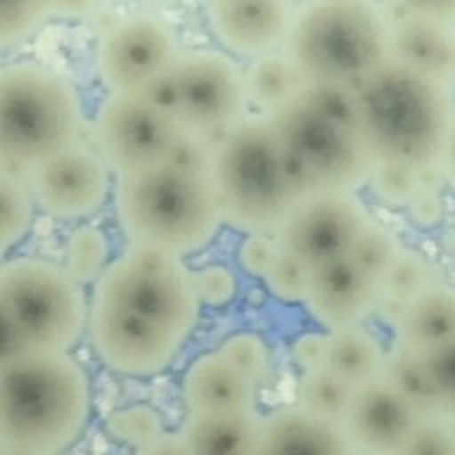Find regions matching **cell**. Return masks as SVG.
I'll use <instances>...</instances> for the list:
<instances>
[{
	"mask_svg": "<svg viewBox=\"0 0 455 455\" xmlns=\"http://www.w3.org/2000/svg\"><path fill=\"white\" fill-rule=\"evenodd\" d=\"M249 109L255 116L274 119L306 93V84L283 51L271 52L243 67Z\"/></svg>",
	"mask_w": 455,
	"mask_h": 455,
	"instance_id": "cell-23",
	"label": "cell"
},
{
	"mask_svg": "<svg viewBox=\"0 0 455 455\" xmlns=\"http://www.w3.org/2000/svg\"><path fill=\"white\" fill-rule=\"evenodd\" d=\"M357 132L373 162L435 169L455 116V92L389 62L355 89Z\"/></svg>",
	"mask_w": 455,
	"mask_h": 455,
	"instance_id": "cell-5",
	"label": "cell"
},
{
	"mask_svg": "<svg viewBox=\"0 0 455 455\" xmlns=\"http://www.w3.org/2000/svg\"><path fill=\"white\" fill-rule=\"evenodd\" d=\"M380 7L389 26V62L455 89V26L414 14L408 3Z\"/></svg>",
	"mask_w": 455,
	"mask_h": 455,
	"instance_id": "cell-17",
	"label": "cell"
},
{
	"mask_svg": "<svg viewBox=\"0 0 455 455\" xmlns=\"http://www.w3.org/2000/svg\"><path fill=\"white\" fill-rule=\"evenodd\" d=\"M380 283L364 274L351 258H339L312 269L306 310L326 332L364 326L380 307Z\"/></svg>",
	"mask_w": 455,
	"mask_h": 455,
	"instance_id": "cell-18",
	"label": "cell"
},
{
	"mask_svg": "<svg viewBox=\"0 0 455 455\" xmlns=\"http://www.w3.org/2000/svg\"><path fill=\"white\" fill-rule=\"evenodd\" d=\"M283 52L306 89H357L389 64L383 7L364 0H315L296 7Z\"/></svg>",
	"mask_w": 455,
	"mask_h": 455,
	"instance_id": "cell-6",
	"label": "cell"
},
{
	"mask_svg": "<svg viewBox=\"0 0 455 455\" xmlns=\"http://www.w3.org/2000/svg\"><path fill=\"white\" fill-rule=\"evenodd\" d=\"M323 116L337 121V124L353 125L357 128V100L355 89L339 87H312L303 93Z\"/></svg>",
	"mask_w": 455,
	"mask_h": 455,
	"instance_id": "cell-39",
	"label": "cell"
},
{
	"mask_svg": "<svg viewBox=\"0 0 455 455\" xmlns=\"http://www.w3.org/2000/svg\"><path fill=\"white\" fill-rule=\"evenodd\" d=\"M105 430L114 442L132 451L144 449L169 433L164 414L150 403H130L112 410L105 419Z\"/></svg>",
	"mask_w": 455,
	"mask_h": 455,
	"instance_id": "cell-29",
	"label": "cell"
},
{
	"mask_svg": "<svg viewBox=\"0 0 455 455\" xmlns=\"http://www.w3.org/2000/svg\"><path fill=\"white\" fill-rule=\"evenodd\" d=\"M442 182V180H437ZM430 185L428 189H426L424 194L419 196V201L414 203L412 207H410V214L414 217V221L417 223H424V226H433V223H437L442 219V212H444V205H442V198H440V185Z\"/></svg>",
	"mask_w": 455,
	"mask_h": 455,
	"instance_id": "cell-43",
	"label": "cell"
},
{
	"mask_svg": "<svg viewBox=\"0 0 455 455\" xmlns=\"http://www.w3.org/2000/svg\"><path fill=\"white\" fill-rule=\"evenodd\" d=\"M51 19L48 3H0V52L30 42Z\"/></svg>",
	"mask_w": 455,
	"mask_h": 455,
	"instance_id": "cell-35",
	"label": "cell"
},
{
	"mask_svg": "<svg viewBox=\"0 0 455 455\" xmlns=\"http://www.w3.org/2000/svg\"><path fill=\"white\" fill-rule=\"evenodd\" d=\"M212 148H214V141L180 130V135H178L176 144H173V148H171V156L166 162L178 166V169L182 171H189V173L210 176Z\"/></svg>",
	"mask_w": 455,
	"mask_h": 455,
	"instance_id": "cell-40",
	"label": "cell"
},
{
	"mask_svg": "<svg viewBox=\"0 0 455 455\" xmlns=\"http://www.w3.org/2000/svg\"><path fill=\"white\" fill-rule=\"evenodd\" d=\"M312 269L296 259L284 249H278L274 262L264 274V287L274 299L290 306H303L306 303L307 290H310Z\"/></svg>",
	"mask_w": 455,
	"mask_h": 455,
	"instance_id": "cell-36",
	"label": "cell"
},
{
	"mask_svg": "<svg viewBox=\"0 0 455 455\" xmlns=\"http://www.w3.org/2000/svg\"><path fill=\"white\" fill-rule=\"evenodd\" d=\"M296 7L287 0H212L205 21L219 51L253 62L284 48Z\"/></svg>",
	"mask_w": 455,
	"mask_h": 455,
	"instance_id": "cell-15",
	"label": "cell"
},
{
	"mask_svg": "<svg viewBox=\"0 0 455 455\" xmlns=\"http://www.w3.org/2000/svg\"><path fill=\"white\" fill-rule=\"evenodd\" d=\"M0 303L26 348L71 353L87 335V291L51 259L26 255L0 264Z\"/></svg>",
	"mask_w": 455,
	"mask_h": 455,
	"instance_id": "cell-8",
	"label": "cell"
},
{
	"mask_svg": "<svg viewBox=\"0 0 455 455\" xmlns=\"http://www.w3.org/2000/svg\"><path fill=\"white\" fill-rule=\"evenodd\" d=\"M217 353L239 376H243L253 387H262L271 376L269 344L251 331H239L219 341Z\"/></svg>",
	"mask_w": 455,
	"mask_h": 455,
	"instance_id": "cell-31",
	"label": "cell"
},
{
	"mask_svg": "<svg viewBox=\"0 0 455 455\" xmlns=\"http://www.w3.org/2000/svg\"><path fill=\"white\" fill-rule=\"evenodd\" d=\"M35 207L62 223H87L108 205L114 176L92 144L78 141L60 150L26 176Z\"/></svg>",
	"mask_w": 455,
	"mask_h": 455,
	"instance_id": "cell-13",
	"label": "cell"
},
{
	"mask_svg": "<svg viewBox=\"0 0 455 455\" xmlns=\"http://www.w3.org/2000/svg\"><path fill=\"white\" fill-rule=\"evenodd\" d=\"M5 253H7V249H5V246H3V243H0V264L5 262Z\"/></svg>",
	"mask_w": 455,
	"mask_h": 455,
	"instance_id": "cell-47",
	"label": "cell"
},
{
	"mask_svg": "<svg viewBox=\"0 0 455 455\" xmlns=\"http://www.w3.org/2000/svg\"><path fill=\"white\" fill-rule=\"evenodd\" d=\"M84 100L67 73L35 60L0 67V169L26 178L84 141Z\"/></svg>",
	"mask_w": 455,
	"mask_h": 455,
	"instance_id": "cell-7",
	"label": "cell"
},
{
	"mask_svg": "<svg viewBox=\"0 0 455 455\" xmlns=\"http://www.w3.org/2000/svg\"><path fill=\"white\" fill-rule=\"evenodd\" d=\"M440 274L435 267L433 259L426 253L417 249H405L396 255L387 274L380 280V291H383V300L378 312L389 310V323H392L394 315L403 303L410 299L419 296L435 283H440Z\"/></svg>",
	"mask_w": 455,
	"mask_h": 455,
	"instance_id": "cell-26",
	"label": "cell"
},
{
	"mask_svg": "<svg viewBox=\"0 0 455 455\" xmlns=\"http://www.w3.org/2000/svg\"><path fill=\"white\" fill-rule=\"evenodd\" d=\"M421 417L426 414L417 405L376 378L353 387L339 424L357 455H398Z\"/></svg>",
	"mask_w": 455,
	"mask_h": 455,
	"instance_id": "cell-16",
	"label": "cell"
},
{
	"mask_svg": "<svg viewBox=\"0 0 455 455\" xmlns=\"http://www.w3.org/2000/svg\"><path fill=\"white\" fill-rule=\"evenodd\" d=\"M92 405L89 373L71 353L26 348L0 367V455H64Z\"/></svg>",
	"mask_w": 455,
	"mask_h": 455,
	"instance_id": "cell-2",
	"label": "cell"
},
{
	"mask_svg": "<svg viewBox=\"0 0 455 455\" xmlns=\"http://www.w3.org/2000/svg\"><path fill=\"white\" fill-rule=\"evenodd\" d=\"M62 267L80 287H93L114 259L112 242L103 228L78 223L64 242Z\"/></svg>",
	"mask_w": 455,
	"mask_h": 455,
	"instance_id": "cell-27",
	"label": "cell"
},
{
	"mask_svg": "<svg viewBox=\"0 0 455 455\" xmlns=\"http://www.w3.org/2000/svg\"><path fill=\"white\" fill-rule=\"evenodd\" d=\"M371 221L367 205L357 194L312 192L296 203L275 233L278 246L307 269L348 258L357 235Z\"/></svg>",
	"mask_w": 455,
	"mask_h": 455,
	"instance_id": "cell-14",
	"label": "cell"
},
{
	"mask_svg": "<svg viewBox=\"0 0 455 455\" xmlns=\"http://www.w3.org/2000/svg\"><path fill=\"white\" fill-rule=\"evenodd\" d=\"M201 312L185 259L125 246L92 287L89 344L109 371L153 378L176 363Z\"/></svg>",
	"mask_w": 455,
	"mask_h": 455,
	"instance_id": "cell-1",
	"label": "cell"
},
{
	"mask_svg": "<svg viewBox=\"0 0 455 455\" xmlns=\"http://www.w3.org/2000/svg\"><path fill=\"white\" fill-rule=\"evenodd\" d=\"M35 210L26 178L0 169V243L7 251L28 237Z\"/></svg>",
	"mask_w": 455,
	"mask_h": 455,
	"instance_id": "cell-30",
	"label": "cell"
},
{
	"mask_svg": "<svg viewBox=\"0 0 455 455\" xmlns=\"http://www.w3.org/2000/svg\"><path fill=\"white\" fill-rule=\"evenodd\" d=\"M278 249L275 235H243L235 253L239 269L251 278H264Z\"/></svg>",
	"mask_w": 455,
	"mask_h": 455,
	"instance_id": "cell-41",
	"label": "cell"
},
{
	"mask_svg": "<svg viewBox=\"0 0 455 455\" xmlns=\"http://www.w3.org/2000/svg\"><path fill=\"white\" fill-rule=\"evenodd\" d=\"M180 396L187 414L251 412L258 410L259 389L217 353H203L182 373Z\"/></svg>",
	"mask_w": 455,
	"mask_h": 455,
	"instance_id": "cell-19",
	"label": "cell"
},
{
	"mask_svg": "<svg viewBox=\"0 0 455 455\" xmlns=\"http://www.w3.org/2000/svg\"><path fill=\"white\" fill-rule=\"evenodd\" d=\"M210 180L223 223L242 235H275L306 196L274 121L255 114L214 141Z\"/></svg>",
	"mask_w": 455,
	"mask_h": 455,
	"instance_id": "cell-3",
	"label": "cell"
},
{
	"mask_svg": "<svg viewBox=\"0 0 455 455\" xmlns=\"http://www.w3.org/2000/svg\"><path fill=\"white\" fill-rule=\"evenodd\" d=\"M176 119L178 128L210 141L251 114L243 67L219 48H187L164 78L146 93Z\"/></svg>",
	"mask_w": 455,
	"mask_h": 455,
	"instance_id": "cell-9",
	"label": "cell"
},
{
	"mask_svg": "<svg viewBox=\"0 0 455 455\" xmlns=\"http://www.w3.org/2000/svg\"><path fill=\"white\" fill-rule=\"evenodd\" d=\"M387 351L389 348H385L383 339L367 326L341 328V331L326 332L323 367L347 385L357 387L380 378Z\"/></svg>",
	"mask_w": 455,
	"mask_h": 455,
	"instance_id": "cell-24",
	"label": "cell"
},
{
	"mask_svg": "<svg viewBox=\"0 0 455 455\" xmlns=\"http://www.w3.org/2000/svg\"><path fill=\"white\" fill-rule=\"evenodd\" d=\"M430 387V414L455 426V339L419 355Z\"/></svg>",
	"mask_w": 455,
	"mask_h": 455,
	"instance_id": "cell-32",
	"label": "cell"
},
{
	"mask_svg": "<svg viewBox=\"0 0 455 455\" xmlns=\"http://www.w3.org/2000/svg\"><path fill=\"white\" fill-rule=\"evenodd\" d=\"M264 414H187L178 428L189 455H255L262 433Z\"/></svg>",
	"mask_w": 455,
	"mask_h": 455,
	"instance_id": "cell-22",
	"label": "cell"
},
{
	"mask_svg": "<svg viewBox=\"0 0 455 455\" xmlns=\"http://www.w3.org/2000/svg\"><path fill=\"white\" fill-rule=\"evenodd\" d=\"M323 355H326V331H306L291 339L290 357L300 371L323 367Z\"/></svg>",
	"mask_w": 455,
	"mask_h": 455,
	"instance_id": "cell-42",
	"label": "cell"
},
{
	"mask_svg": "<svg viewBox=\"0 0 455 455\" xmlns=\"http://www.w3.org/2000/svg\"><path fill=\"white\" fill-rule=\"evenodd\" d=\"M271 121L306 194H357L367 185L373 157L357 128L323 116L306 96Z\"/></svg>",
	"mask_w": 455,
	"mask_h": 455,
	"instance_id": "cell-10",
	"label": "cell"
},
{
	"mask_svg": "<svg viewBox=\"0 0 455 455\" xmlns=\"http://www.w3.org/2000/svg\"><path fill=\"white\" fill-rule=\"evenodd\" d=\"M180 128L148 96H105L92 119V146L114 178L164 164Z\"/></svg>",
	"mask_w": 455,
	"mask_h": 455,
	"instance_id": "cell-12",
	"label": "cell"
},
{
	"mask_svg": "<svg viewBox=\"0 0 455 455\" xmlns=\"http://www.w3.org/2000/svg\"><path fill=\"white\" fill-rule=\"evenodd\" d=\"M182 52L176 26L156 12L109 21L93 44V71L105 96H146Z\"/></svg>",
	"mask_w": 455,
	"mask_h": 455,
	"instance_id": "cell-11",
	"label": "cell"
},
{
	"mask_svg": "<svg viewBox=\"0 0 455 455\" xmlns=\"http://www.w3.org/2000/svg\"><path fill=\"white\" fill-rule=\"evenodd\" d=\"M401 251H403V243L396 237V233L389 230L385 223L371 219V221L363 228V233L357 235L348 258H351L364 274H369L373 280L380 283Z\"/></svg>",
	"mask_w": 455,
	"mask_h": 455,
	"instance_id": "cell-33",
	"label": "cell"
},
{
	"mask_svg": "<svg viewBox=\"0 0 455 455\" xmlns=\"http://www.w3.org/2000/svg\"><path fill=\"white\" fill-rule=\"evenodd\" d=\"M351 394V385L344 383L326 367H316L310 371H300L296 383V408L319 419L339 424L348 408Z\"/></svg>",
	"mask_w": 455,
	"mask_h": 455,
	"instance_id": "cell-28",
	"label": "cell"
},
{
	"mask_svg": "<svg viewBox=\"0 0 455 455\" xmlns=\"http://www.w3.org/2000/svg\"><path fill=\"white\" fill-rule=\"evenodd\" d=\"M440 180L437 169H417L401 162H373L367 189L389 210H410L430 185Z\"/></svg>",
	"mask_w": 455,
	"mask_h": 455,
	"instance_id": "cell-25",
	"label": "cell"
},
{
	"mask_svg": "<svg viewBox=\"0 0 455 455\" xmlns=\"http://www.w3.org/2000/svg\"><path fill=\"white\" fill-rule=\"evenodd\" d=\"M380 378L392 385L401 396L408 398L410 403L417 405L421 412L430 414V387L419 355L392 347L385 357Z\"/></svg>",
	"mask_w": 455,
	"mask_h": 455,
	"instance_id": "cell-34",
	"label": "cell"
},
{
	"mask_svg": "<svg viewBox=\"0 0 455 455\" xmlns=\"http://www.w3.org/2000/svg\"><path fill=\"white\" fill-rule=\"evenodd\" d=\"M132 455H189V451L182 444L178 430H169V433L162 435L160 440H156L153 444L132 451Z\"/></svg>",
	"mask_w": 455,
	"mask_h": 455,
	"instance_id": "cell-46",
	"label": "cell"
},
{
	"mask_svg": "<svg viewBox=\"0 0 455 455\" xmlns=\"http://www.w3.org/2000/svg\"><path fill=\"white\" fill-rule=\"evenodd\" d=\"M21 351H26V344H23L21 335L12 323L5 306L0 303V367L10 363L12 357H16Z\"/></svg>",
	"mask_w": 455,
	"mask_h": 455,
	"instance_id": "cell-44",
	"label": "cell"
},
{
	"mask_svg": "<svg viewBox=\"0 0 455 455\" xmlns=\"http://www.w3.org/2000/svg\"><path fill=\"white\" fill-rule=\"evenodd\" d=\"M398 455H455V426L426 414Z\"/></svg>",
	"mask_w": 455,
	"mask_h": 455,
	"instance_id": "cell-38",
	"label": "cell"
},
{
	"mask_svg": "<svg viewBox=\"0 0 455 455\" xmlns=\"http://www.w3.org/2000/svg\"><path fill=\"white\" fill-rule=\"evenodd\" d=\"M194 291L201 310H223L233 306L239 294L237 271L226 262H207L192 269Z\"/></svg>",
	"mask_w": 455,
	"mask_h": 455,
	"instance_id": "cell-37",
	"label": "cell"
},
{
	"mask_svg": "<svg viewBox=\"0 0 455 455\" xmlns=\"http://www.w3.org/2000/svg\"><path fill=\"white\" fill-rule=\"evenodd\" d=\"M435 169L440 173V180L455 192V116L451 121L449 130H446L444 144H442L440 157H437Z\"/></svg>",
	"mask_w": 455,
	"mask_h": 455,
	"instance_id": "cell-45",
	"label": "cell"
},
{
	"mask_svg": "<svg viewBox=\"0 0 455 455\" xmlns=\"http://www.w3.org/2000/svg\"><path fill=\"white\" fill-rule=\"evenodd\" d=\"M114 217L128 246L187 259L205 251L223 226L210 176L157 164L114 178Z\"/></svg>",
	"mask_w": 455,
	"mask_h": 455,
	"instance_id": "cell-4",
	"label": "cell"
},
{
	"mask_svg": "<svg viewBox=\"0 0 455 455\" xmlns=\"http://www.w3.org/2000/svg\"><path fill=\"white\" fill-rule=\"evenodd\" d=\"M394 348L421 355L455 339V287L435 283L398 307L392 319Z\"/></svg>",
	"mask_w": 455,
	"mask_h": 455,
	"instance_id": "cell-21",
	"label": "cell"
},
{
	"mask_svg": "<svg viewBox=\"0 0 455 455\" xmlns=\"http://www.w3.org/2000/svg\"><path fill=\"white\" fill-rule=\"evenodd\" d=\"M255 455H357L341 424L319 419L296 405L264 414Z\"/></svg>",
	"mask_w": 455,
	"mask_h": 455,
	"instance_id": "cell-20",
	"label": "cell"
}]
</instances>
